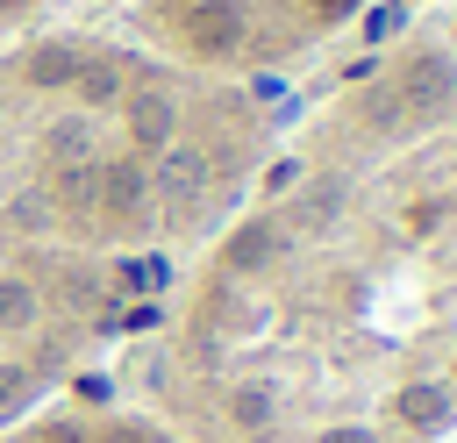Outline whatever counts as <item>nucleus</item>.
Listing matches in <instances>:
<instances>
[{
  "instance_id": "20e7f679",
  "label": "nucleus",
  "mask_w": 457,
  "mask_h": 443,
  "mask_svg": "<svg viewBox=\"0 0 457 443\" xmlns=\"http://www.w3.org/2000/svg\"><path fill=\"white\" fill-rule=\"evenodd\" d=\"M50 0H0V29H36Z\"/></svg>"
},
{
  "instance_id": "7ed1b4c3",
  "label": "nucleus",
  "mask_w": 457,
  "mask_h": 443,
  "mask_svg": "<svg viewBox=\"0 0 457 443\" xmlns=\"http://www.w3.org/2000/svg\"><path fill=\"white\" fill-rule=\"evenodd\" d=\"M378 7L386 0H100L93 21L193 79L264 93L336 57Z\"/></svg>"
},
{
  "instance_id": "f257e3e1",
  "label": "nucleus",
  "mask_w": 457,
  "mask_h": 443,
  "mask_svg": "<svg viewBox=\"0 0 457 443\" xmlns=\"http://www.w3.org/2000/svg\"><path fill=\"white\" fill-rule=\"evenodd\" d=\"M164 386L221 443L457 429V50L400 36L264 150L179 264Z\"/></svg>"
},
{
  "instance_id": "f03ea898",
  "label": "nucleus",
  "mask_w": 457,
  "mask_h": 443,
  "mask_svg": "<svg viewBox=\"0 0 457 443\" xmlns=\"http://www.w3.org/2000/svg\"><path fill=\"white\" fill-rule=\"evenodd\" d=\"M257 93L193 79L107 21H36L0 50V264L107 336L214 236L264 164Z\"/></svg>"
}]
</instances>
